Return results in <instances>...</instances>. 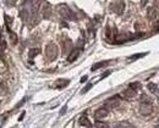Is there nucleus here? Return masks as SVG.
Instances as JSON below:
<instances>
[{"mask_svg": "<svg viewBox=\"0 0 159 128\" xmlns=\"http://www.w3.org/2000/svg\"><path fill=\"white\" fill-rule=\"evenodd\" d=\"M3 60V53H1V50H0V61Z\"/></svg>", "mask_w": 159, "mask_h": 128, "instance_id": "473e14b6", "label": "nucleus"}, {"mask_svg": "<svg viewBox=\"0 0 159 128\" xmlns=\"http://www.w3.org/2000/svg\"><path fill=\"white\" fill-rule=\"evenodd\" d=\"M122 97H124L125 99H127V100L132 99V98L136 97V90L131 89V88H127V89H125L124 91H122Z\"/></svg>", "mask_w": 159, "mask_h": 128, "instance_id": "1a4fd4ad", "label": "nucleus"}, {"mask_svg": "<svg viewBox=\"0 0 159 128\" xmlns=\"http://www.w3.org/2000/svg\"><path fill=\"white\" fill-rule=\"evenodd\" d=\"M147 53H141V54H135V55H131V56L129 57L130 60H136V59H141L143 56H146Z\"/></svg>", "mask_w": 159, "mask_h": 128, "instance_id": "f3484780", "label": "nucleus"}, {"mask_svg": "<svg viewBox=\"0 0 159 128\" xmlns=\"http://www.w3.org/2000/svg\"><path fill=\"white\" fill-rule=\"evenodd\" d=\"M119 104H120V97L119 95H114V97H110L105 101V109H115L116 106H119Z\"/></svg>", "mask_w": 159, "mask_h": 128, "instance_id": "20e7f679", "label": "nucleus"}, {"mask_svg": "<svg viewBox=\"0 0 159 128\" xmlns=\"http://www.w3.org/2000/svg\"><path fill=\"white\" fill-rule=\"evenodd\" d=\"M91 88H92V84H91V83H89V84H87V85H86V87H85V88H83V90H82V91H81V93H82V94H85V93H87V91H88V90H89Z\"/></svg>", "mask_w": 159, "mask_h": 128, "instance_id": "5701e85b", "label": "nucleus"}, {"mask_svg": "<svg viewBox=\"0 0 159 128\" xmlns=\"http://www.w3.org/2000/svg\"><path fill=\"white\" fill-rule=\"evenodd\" d=\"M108 109L105 107H101V109H97L95 110V112H94V117H95V120H102V118L104 117H107L108 116Z\"/></svg>", "mask_w": 159, "mask_h": 128, "instance_id": "39448f33", "label": "nucleus"}, {"mask_svg": "<svg viewBox=\"0 0 159 128\" xmlns=\"http://www.w3.org/2000/svg\"><path fill=\"white\" fill-rule=\"evenodd\" d=\"M141 100H142V103H149V101H151V99H149L147 95H144V94L141 97Z\"/></svg>", "mask_w": 159, "mask_h": 128, "instance_id": "4be33fe9", "label": "nucleus"}, {"mask_svg": "<svg viewBox=\"0 0 159 128\" xmlns=\"http://www.w3.org/2000/svg\"><path fill=\"white\" fill-rule=\"evenodd\" d=\"M147 17L149 18V20H154V18L157 17V10H156V7H148Z\"/></svg>", "mask_w": 159, "mask_h": 128, "instance_id": "f8f14e48", "label": "nucleus"}, {"mask_svg": "<svg viewBox=\"0 0 159 128\" xmlns=\"http://www.w3.org/2000/svg\"><path fill=\"white\" fill-rule=\"evenodd\" d=\"M130 88L137 91V89L141 88V83H138V82H134V83H131V84H130Z\"/></svg>", "mask_w": 159, "mask_h": 128, "instance_id": "6ab92c4d", "label": "nucleus"}, {"mask_svg": "<svg viewBox=\"0 0 159 128\" xmlns=\"http://www.w3.org/2000/svg\"><path fill=\"white\" fill-rule=\"evenodd\" d=\"M146 3H147V0H142V1H141V5L144 6V5H146Z\"/></svg>", "mask_w": 159, "mask_h": 128, "instance_id": "2f4dec72", "label": "nucleus"}, {"mask_svg": "<svg viewBox=\"0 0 159 128\" xmlns=\"http://www.w3.org/2000/svg\"><path fill=\"white\" fill-rule=\"evenodd\" d=\"M108 63H109V61H101V62L94 63V65L92 66V71H97V70H99V68H102L105 65H108Z\"/></svg>", "mask_w": 159, "mask_h": 128, "instance_id": "4468645a", "label": "nucleus"}, {"mask_svg": "<svg viewBox=\"0 0 159 128\" xmlns=\"http://www.w3.org/2000/svg\"><path fill=\"white\" fill-rule=\"evenodd\" d=\"M5 21H6V26H7V29H9V32H11L10 29H11V22H12V18H11L10 16L5 15Z\"/></svg>", "mask_w": 159, "mask_h": 128, "instance_id": "a211bd4d", "label": "nucleus"}, {"mask_svg": "<svg viewBox=\"0 0 159 128\" xmlns=\"http://www.w3.org/2000/svg\"><path fill=\"white\" fill-rule=\"evenodd\" d=\"M9 33H10V37H11V39H12V43H13V44H16V43H17V35H16V34H13L12 32H9Z\"/></svg>", "mask_w": 159, "mask_h": 128, "instance_id": "412c9836", "label": "nucleus"}, {"mask_svg": "<svg viewBox=\"0 0 159 128\" xmlns=\"http://www.w3.org/2000/svg\"><path fill=\"white\" fill-rule=\"evenodd\" d=\"M66 109H67V106H66V105H65V106H64V107L61 109V111H60V116H62V115H64V113H65V112H66Z\"/></svg>", "mask_w": 159, "mask_h": 128, "instance_id": "bb28decb", "label": "nucleus"}, {"mask_svg": "<svg viewBox=\"0 0 159 128\" xmlns=\"http://www.w3.org/2000/svg\"><path fill=\"white\" fill-rule=\"evenodd\" d=\"M158 104H159V98H158Z\"/></svg>", "mask_w": 159, "mask_h": 128, "instance_id": "72a5a7b5", "label": "nucleus"}, {"mask_svg": "<svg viewBox=\"0 0 159 128\" xmlns=\"http://www.w3.org/2000/svg\"><path fill=\"white\" fill-rule=\"evenodd\" d=\"M80 125L83 126V127H88V128L92 127V123H91V121L86 116H81L80 117Z\"/></svg>", "mask_w": 159, "mask_h": 128, "instance_id": "9b49d317", "label": "nucleus"}, {"mask_svg": "<svg viewBox=\"0 0 159 128\" xmlns=\"http://www.w3.org/2000/svg\"><path fill=\"white\" fill-rule=\"evenodd\" d=\"M5 3H6L7 6H15L16 3H17V0H5Z\"/></svg>", "mask_w": 159, "mask_h": 128, "instance_id": "aec40b11", "label": "nucleus"}, {"mask_svg": "<svg viewBox=\"0 0 159 128\" xmlns=\"http://www.w3.org/2000/svg\"><path fill=\"white\" fill-rule=\"evenodd\" d=\"M58 11L65 20H75L74 11H72L67 5H65V4H60V5L58 6Z\"/></svg>", "mask_w": 159, "mask_h": 128, "instance_id": "f257e3e1", "label": "nucleus"}, {"mask_svg": "<svg viewBox=\"0 0 159 128\" xmlns=\"http://www.w3.org/2000/svg\"><path fill=\"white\" fill-rule=\"evenodd\" d=\"M69 83H70L69 79H58V81L55 82V88L62 89V88H65L66 85H69Z\"/></svg>", "mask_w": 159, "mask_h": 128, "instance_id": "9d476101", "label": "nucleus"}, {"mask_svg": "<svg viewBox=\"0 0 159 128\" xmlns=\"http://www.w3.org/2000/svg\"><path fill=\"white\" fill-rule=\"evenodd\" d=\"M23 103H26V98H23V99H22V100H21V101H20L19 104H17V106H16V107H20V106H21V105H22V104H23Z\"/></svg>", "mask_w": 159, "mask_h": 128, "instance_id": "c85d7f7f", "label": "nucleus"}, {"mask_svg": "<svg viewBox=\"0 0 159 128\" xmlns=\"http://www.w3.org/2000/svg\"><path fill=\"white\" fill-rule=\"evenodd\" d=\"M42 15L44 18H49L52 15V6L49 5L48 3H44L43 4V9H42Z\"/></svg>", "mask_w": 159, "mask_h": 128, "instance_id": "6e6552de", "label": "nucleus"}, {"mask_svg": "<svg viewBox=\"0 0 159 128\" xmlns=\"http://www.w3.org/2000/svg\"><path fill=\"white\" fill-rule=\"evenodd\" d=\"M39 53H40V50L38 48H32L28 51V56H30V59H33L34 56H37Z\"/></svg>", "mask_w": 159, "mask_h": 128, "instance_id": "2eb2a0df", "label": "nucleus"}, {"mask_svg": "<svg viewBox=\"0 0 159 128\" xmlns=\"http://www.w3.org/2000/svg\"><path fill=\"white\" fill-rule=\"evenodd\" d=\"M87 79H88V77L87 76H83L82 78H81V83H85V82H87Z\"/></svg>", "mask_w": 159, "mask_h": 128, "instance_id": "c756f323", "label": "nucleus"}, {"mask_svg": "<svg viewBox=\"0 0 159 128\" xmlns=\"http://www.w3.org/2000/svg\"><path fill=\"white\" fill-rule=\"evenodd\" d=\"M95 128H109V125L107 122H102L101 120L95 121Z\"/></svg>", "mask_w": 159, "mask_h": 128, "instance_id": "dca6fc26", "label": "nucleus"}, {"mask_svg": "<svg viewBox=\"0 0 159 128\" xmlns=\"http://www.w3.org/2000/svg\"><path fill=\"white\" fill-rule=\"evenodd\" d=\"M81 53V50L78 48H75L71 50V53L69 54V56H67V61L69 62H74L75 60H77V57H78V55Z\"/></svg>", "mask_w": 159, "mask_h": 128, "instance_id": "423d86ee", "label": "nucleus"}, {"mask_svg": "<svg viewBox=\"0 0 159 128\" xmlns=\"http://www.w3.org/2000/svg\"><path fill=\"white\" fill-rule=\"evenodd\" d=\"M113 9H114V11L117 13V15H121V13L124 12V9H125V4H124V1H121V0L116 1V3L114 4V6H113Z\"/></svg>", "mask_w": 159, "mask_h": 128, "instance_id": "0eeeda50", "label": "nucleus"}, {"mask_svg": "<svg viewBox=\"0 0 159 128\" xmlns=\"http://www.w3.org/2000/svg\"><path fill=\"white\" fill-rule=\"evenodd\" d=\"M154 31H156V32H159V21H157L156 25H154Z\"/></svg>", "mask_w": 159, "mask_h": 128, "instance_id": "a878e982", "label": "nucleus"}, {"mask_svg": "<svg viewBox=\"0 0 159 128\" xmlns=\"http://www.w3.org/2000/svg\"><path fill=\"white\" fill-rule=\"evenodd\" d=\"M147 88H148V90L151 91V93H153V94H158V93H159V88H158V85H157L156 83H148Z\"/></svg>", "mask_w": 159, "mask_h": 128, "instance_id": "ddd939ff", "label": "nucleus"}, {"mask_svg": "<svg viewBox=\"0 0 159 128\" xmlns=\"http://www.w3.org/2000/svg\"><path fill=\"white\" fill-rule=\"evenodd\" d=\"M45 54H47V57L49 60H54L58 56V47L55 44H48L47 48H45Z\"/></svg>", "mask_w": 159, "mask_h": 128, "instance_id": "f03ea898", "label": "nucleus"}, {"mask_svg": "<svg viewBox=\"0 0 159 128\" xmlns=\"http://www.w3.org/2000/svg\"><path fill=\"white\" fill-rule=\"evenodd\" d=\"M23 117H25V112H22V113H21V116H20V118H19V120H20V121H22V120H23Z\"/></svg>", "mask_w": 159, "mask_h": 128, "instance_id": "7c9ffc66", "label": "nucleus"}, {"mask_svg": "<svg viewBox=\"0 0 159 128\" xmlns=\"http://www.w3.org/2000/svg\"><path fill=\"white\" fill-rule=\"evenodd\" d=\"M153 112V106L151 103H141L140 105V113L143 116H149Z\"/></svg>", "mask_w": 159, "mask_h": 128, "instance_id": "7ed1b4c3", "label": "nucleus"}, {"mask_svg": "<svg viewBox=\"0 0 159 128\" xmlns=\"http://www.w3.org/2000/svg\"><path fill=\"white\" fill-rule=\"evenodd\" d=\"M0 47H6V43H5V40H4L1 37H0Z\"/></svg>", "mask_w": 159, "mask_h": 128, "instance_id": "393cba45", "label": "nucleus"}, {"mask_svg": "<svg viewBox=\"0 0 159 128\" xmlns=\"http://www.w3.org/2000/svg\"><path fill=\"white\" fill-rule=\"evenodd\" d=\"M109 75H110V71H107L105 73H103V75H102V77H101V78L103 79V78H105V77L107 76H109Z\"/></svg>", "mask_w": 159, "mask_h": 128, "instance_id": "cd10ccee", "label": "nucleus"}, {"mask_svg": "<svg viewBox=\"0 0 159 128\" xmlns=\"http://www.w3.org/2000/svg\"><path fill=\"white\" fill-rule=\"evenodd\" d=\"M114 128H129V126L125 125V123H119V125H116Z\"/></svg>", "mask_w": 159, "mask_h": 128, "instance_id": "b1692460", "label": "nucleus"}]
</instances>
